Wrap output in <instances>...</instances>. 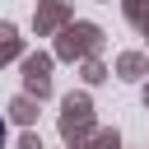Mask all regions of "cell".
Wrapping results in <instances>:
<instances>
[{"label": "cell", "instance_id": "1", "mask_svg": "<svg viewBox=\"0 0 149 149\" xmlns=\"http://www.w3.org/2000/svg\"><path fill=\"white\" fill-rule=\"evenodd\" d=\"M0 144H5V121H0Z\"/></svg>", "mask_w": 149, "mask_h": 149}]
</instances>
